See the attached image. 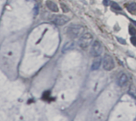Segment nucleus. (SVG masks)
Returning <instances> with one entry per match:
<instances>
[{"mask_svg": "<svg viewBox=\"0 0 136 121\" xmlns=\"http://www.w3.org/2000/svg\"><path fill=\"white\" fill-rule=\"evenodd\" d=\"M126 7H128V11L132 13V14H134V13L136 11V4L134 2H131V3L128 4V5H126Z\"/></svg>", "mask_w": 136, "mask_h": 121, "instance_id": "11", "label": "nucleus"}, {"mask_svg": "<svg viewBox=\"0 0 136 121\" xmlns=\"http://www.w3.org/2000/svg\"><path fill=\"white\" fill-rule=\"evenodd\" d=\"M92 39H93L92 35L90 34L89 33H84L80 37V40H79V45H80V47L83 49L87 48V47L92 44Z\"/></svg>", "mask_w": 136, "mask_h": 121, "instance_id": "2", "label": "nucleus"}, {"mask_svg": "<svg viewBox=\"0 0 136 121\" xmlns=\"http://www.w3.org/2000/svg\"><path fill=\"white\" fill-rule=\"evenodd\" d=\"M130 42L132 43L133 45L136 46V37H132L130 38Z\"/></svg>", "mask_w": 136, "mask_h": 121, "instance_id": "17", "label": "nucleus"}, {"mask_svg": "<svg viewBox=\"0 0 136 121\" xmlns=\"http://www.w3.org/2000/svg\"><path fill=\"white\" fill-rule=\"evenodd\" d=\"M74 46H75V43H74L73 40H70V41L67 42L63 47L62 52H67V51L72 50V48H74Z\"/></svg>", "mask_w": 136, "mask_h": 121, "instance_id": "8", "label": "nucleus"}, {"mask_svg": "<svg viewBox=\"0 0 136 121\" xmlns=\"http://www.w3.org/2000/svg\"><path fill=\"white\" fill-rule=\"evenodd\" d=\"M128 81V78L125 74H122L119 79V81H118V84H119L120 86H124L126 82Z\"/></svg>", "mask_w": 136, "mask_h": 121, "instance_id": "9", "label": "nucleus"}, {"mask_svg": "<svg viewBox=\"0 0 136 121\" xmlns=\"http://www.w3.org/2000/svg\"><path fill=\"white\" fill-rule=\"evenodd\" d=\"M117 40L119 41L120 44H126V41H125L124 39L120 38V37H117Z\"/></svg>", "mask_w": 136, "mask_h": 121, "instance_id": "15", "label": "nucleus"}, {"mask_svg": "<svg viewBox=\"0 0 136 121\" xmlns=\"http://www.w3.org/2000/svg\"><path fill=\"white\" fill-rule=\"evenodd\" d=\"M46 3V6L48 7V9H50L51 11L58 12V6L54 2L51 1V0H47Z\"/></svg>", "mask_w": 136, "mask_h": 121, "instance_id": "7", "label": "nucleus"}, {"mask_svg": "<svg viewBox=\"0 0 136 121\" xmlns=\"http://www.w3.org/2000/svg\"><path fill=\"white\" fill-rule=\"evenodd\" d=\"M84 28L81 25H72L67 29V34L70 38H76L84 33Z\"/></svg>", "mask_w": 136, "mask_h": 121, "instance_id": "1", "label": "nucleus"}, {"mask_svg": "<svg viewBox=\"0 0 136 121\" xmlns=\"http://www.w3.org/2000/svg\"><path fill=\"white\" fill-rule=\"evenodd\" d=\"M103 67L106 71H112L115 67V63L114 60L112 58L111 55H105L104 57V62H103Z\"/></svg>", "mask_w": 136, "mask_h": 121, "instance_id": "3", "label": "nucleus"}, {"mask_svg": "<svg viewBox=\"0 0 136 121\" xmlns=\"http://www.w3.org/2000/svg\"><path fill=\"white\" fill-rule=\"evenodd\" d=\"M61 8H62V10H63V12H64V13H67V12H68V7L64 5V4H62L61 3Z\"/></svg>", "mask_w": 136, "mask_h": 121, "instance_id": "14", "label": "nucleus"}, {"mask_svg": "<svg viewBox=\"0 0 136 121\" xmlns=\"http://www.w3.org/2000/svg\"><path fill=\"white\" fill-rule=\"evenodd\" d=\"M101 61H102V59L99 56H96V57L94 59L92 64V67L91 69L92 71H96V70H98L100 67V64H101Z\"/></svg>", "mask_w": 136, "mask_h": 121, "instance_id": "6", "label": "nucleus"}, {"mask_svg": "<svg viewBox=\"0 0 136 121\" xmlns=\"http://www.w3.org/2000/svg\"><path fill=\"white\" fill-rule=\"evenodd\" d=\"M102 52H103V47L101 44H100L98 40H96L93 43L92 47L91 54L93 56H95V57H96V56H99L101 55Z\"/></svg>", "mask_w": 136, "mask_h": 121, "instance_id": "5", "label": "nucleus"}, {"mask_svg": "<svg viewBox=\"0 0 136 121\" xmlns=\"http://www.w3.org/2000/svg\"><path fill=\"white\" fill-rule=\"evenodd\" d=\"M51 21L56 25H64L69 21V18L64 15H54L51 18Z\"/></svg>", "mask_w": 136, "mask_h": 121, "instance_id": "4", "label": "nucleus"}, {"mask_svg": "<svg viewBox=\"0 0 136 121\" xmlns=\"http://www.w3.org/2000/svg\"><path fill=\"white\" fill-rule=\"evenodd\" d=\"M128 93L130 96H131L133 98H136V87L134 85H131L129 88V91H128Z\"/></svg>", "mask_w": 136, "mask_h": 121, "instance_id": "10", "label": "nucleus"}, {"mask_svg": "<svg viewBox=\"0 0 136 121\" xmlns=\"http://www.w3.org/2000/svg\"><path fill=\"white\" fill-rule=\"evenodd\" d=\"M103 3H104V5L105 6H108L111 4V1H110V0H104Z\"/></svg>", "mask_w": 136, "mask_h": 121, "instance_id": "16", "label": "nucleus"}, {"mask_svg": "<svg viewBox=\"0 0 136 121\" xmlns=\"http://www.w3.org/2000/svg\"><path fill=\"white\" fill-rule=\"evenodd\" d=\"M129 32L130 35H135L136 34V29L133 26H129Z\"/></svg>", "mask_w": 136, "mask_h": 121, "instance_id": "13", "label": "nucleus"}, {"mask_svg": "<svg viewBox=\"0 0 136 121\" xmlns=\"http://www.w3.org/2000/svg\"><path fill=\"white\" fill-rule=\"evenodd\" d=\"M111 6H112V9L116 10H122L121 7L119 5H118L116 2H111Z\"/></svg>", "mask_w": 136, "mask_h": 121, "instance_id": "12", "label": "nucleus"}]
</instances>
